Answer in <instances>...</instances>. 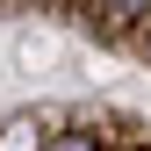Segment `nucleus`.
<instances>
[{
  "label": "nucleus",
  "instance_id": "f257e3e1",
  "mask_svg": "<svg viewBox=\"0 0 151 151\" xmlns=\"http://www.w3.org/2000/svg\"><path fill=\"white\" fill-rule=\"evenodd\" d=\"M151 14V0H101V22L108 29H129V22H144Z\"/></svg>",
  "mask_w": 151,
  "mask_h": 151
},
{
  "label": "nucleus",
  "instance_id": "f03ea898",
  "mask_svg": "<svg viewBox=\"0 0 151 151\" xmlns=\"http://www.w3.org/2000/svg\"><path fill=\"white\" fill-rule=\"evenodd\" d=\"M43 151H101V137H93V129H58Z\"/></svg>",
  "mask_w": 151,
  "mask_h": 151
}]
</instances>
